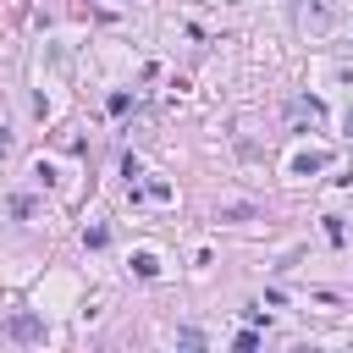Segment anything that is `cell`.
Here are the masks:
<instances>
[{
	"label": "cell",
	"mask_w": 353,
	"mask_h": 353,
	"mask_svg": "<svg viewBox=\"0 0 353 353\" xmlns=\"http://www.w3.org/2000/svg\"><path fill=\"white\" fill-rule=\"evenodd\" d=\"M287 116H292V121H309V127H314V121H320L325 110H320V99H292V105H287Z\"/></svg>",
	"instance_id": "1"
},
{
	"label": "cell",
	"mask_w": 353,
	"mask_h": 353,
	"mask_svg": "<svg viewBox=\"0 0 353 353\" xmlns=\"http://www.w3.org/2000/svg\"><path fill=\"white\" fill-rule=\"evenodd\" d=\"M11 336H22V342H33V336H44V325H39L33 314H17V320H11Z\"/></svg>",
	"instance_id": "2"
},
{
	"label": "cell",
	"mask_w": 353,
	"mask_h": 353,
	"mask_svg": "<svg viewBox=\"0 0 353 353\" xmlns=\"http://www.w3.org/2000/svg\"><path fill=\"white\" fill-rule=\"evenodd\" d=\"M320 165H325V154H298V160H292V171H298V176H314Z\"/></svg>",
	"instance_id": "3"
},
{
	"label": "cell",
	"mask_w": 353,
	"mask_h": 353,
	"mask_svg": "<svg viewBox=\"0 0 353 353\" xmlns=\"http://www.w3.org/2000/svg\"><path fill=\"white\" fill-rule=\"evenodd\" d=\"M132 270L149 281V276H160V259H154V254H132Z\"/></svg>",
	"instance_id": "4"
},
{
	"label": "cell",
	"mask_w": 353,
	"mask_h": 353,
	"mask_svg": "<svg viewBox=\"0 0 353 353\" xmlns=\"http://www.w3.org/2000/svg\"><path fill=\"white\" fill-rule=\"evenodd\" d=\"M132 110V94H110V116H127Z\"/></svg>",
	"instance_id": "5"
},
{
	"label": "cell",
	"mask_w": 353,
	"mask_h": 353,
	"mask_svg": "<svg viewBox=\"0 0 353 353\" xmlns=\"http://www.w3.org/2000/svg\"><path fill=\"white\" fill-rule=\"evenodd\" d=\"M347 132H353V116H347Z\"/></svg>",
	"instance_id": "6"
}]
</instances>
